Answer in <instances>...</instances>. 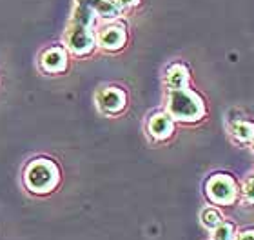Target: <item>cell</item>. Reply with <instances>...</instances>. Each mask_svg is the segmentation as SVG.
<instances>
[{
	"label": "cell",
	"instance_id": "cell-5",
	"mask_svg": "<svg viewBox=\"0 0 254 240\" xmlns=\"http://www.w3.org/2000/svg\"><path fill=\"white\" fill-rule=\"evenodd\" d=\"M96 104L104 113H120L126 107V93L118 87H104L96 95Z\"/></svg>",
	"mask_w": 254,
	"mask_h": 240
},
{
	"label": "cell",
	"instance_id": "cell-15",
	"mask_svg": "<svg viewBox=\"0 0 254 240\" xmlns=\"http://www.w3.org/2000/svg\"><path fill=\"white\" fill-rule=\"evenodd\" d=\"M115 4L120 7V9H129V7H136L140 4V0H115Z\"/></svg>",
	"mask_w": 254,
	"mask_h": 240
},
{
	"label": "cell",
	"instance_id": "cell-4",
	"mask_svg": "<svg viewBox=\"0 0 254 240\" xmlns=\"http://www.w3.org/2000/svg\"><path fill=\"white\" fill-rule=\"evenodd\" d=\"M65 44L67 48L73 51L74 55H87L93 51L96 44L95 33L93 29H87V27H78V26H71L69 24L67 33H65Z\"/></svg>",
	"mask_w": 254,
	"mask_h": 240
},
{
	"label": "cell",
	"instance_id": "cell-16",
	"mask_svg": "<svg viewBox=\"0 0 254 240\" xmlns=\"http://www.w3.org/2000/svg\"><path fill=\"white\" fill-rule=\"evenodd\" d=\"M234 240H254V230H245L238 235V239Z\"/></svg>",
	"mask_w": 254,
	"mask_h": 240
},
{
	"label": "cell",
	"instance_id": "cell-3",
	"mask_svg": "<svg viewBox=\"0 0 254 240\" xmlns=\"http://www.w3.org/2000/svg\"><path fill=\"white\" fill-rule=\"evenodd\" d=\"M207 198L218 206H231L236 202L238 186L233 176L229 175H212L205 184Z\"/></svg>",
	"mask_w": 254,
	"mask_h": 240
},
{
	"label": "cell",
	"instance_id": "cell-10",
	"mask_svg": "<svg viewBox=\"0 0 254 240\" xmlns=\"http://www.w3.org/2000/svg\"><path fill=\"white\" fill-rule=\"evenodd\" d=\"M80 2H85L91 9L95 11L96 15H100L102 18H106V20L118 18L120 13H122V9H120L115 2H111V0H80Z\"/></svg>",
	"mask_w": 254,
	"mask_h": 240
},
{
	"label": "cell",
	"instance_id": "cell-1",
	"mask_svg": "<svg viewBox=\"0 0 254 240\" xmlns=\"http://www.w3.org/2000/svg\"><path fill=\"white\" fill-rule=\"evenodd\" d=\"M167 115L178 122H198L200 118L205 117V104L200 95L187 87L169 89Z\"/></svg>",
	"mask_w": 254,
	"mask_h": 240
},
{
	"label": "cell",
	"instance_id": "cell-8",
	"mask_svg": "<svg viewBox=\"0 0 254 240\" xmlns=\"http://www.w3.org/2000/svg\"><path fill=\"white\" fill-rule=\"evenodd\" d=\"M127 40V35H126V29L120 26H109V27H104L98 35V44H100V48L107 49V51H117L120 49L126 44Z\"/></svg>",
	"mask_w": 254,
	"mask_h": 240
},
{
	"label": "cell",
	"instance_id": "cell-13",
	"mask_svg": "<svg viewBox=\"0 0 254 240\" xmlns=\"http://www.w3.org/2000/svg\"><path fill=\"white\" fill-rule=\"evenodd\" d=\"M234 226L229 222H222L212 230V240H234Z\"/></svg>",
	"mask_w": 254,
	"mask_h": 240
},
{
	"label": "cell",
	"instance_id": "cell-7",
	"mask_svg": "<svg viewBox=\"0 0 254 240\" xmlns=\"http://www.w3.org/2000/svg\"><path fill=\"white\" fill-rule=\"evenodd\" d=\"M147 129L151 137L156 140H165L173 135L175 129V120L167 115V113H154L153 117L149 118Z\"/></svg>",
	"mask_w": 254,
	"mask_h": 240
},
{
	"label": "cell",
	"instance_id": "cell-12",
	"mask_svg": "<svg viewBox=\"0 0 254 240\" xmlns=\"http://www.w3.org/2000/svg\"><path fill=\"white\" fill-rule=\"evenodd\" d=\"M223 222V217L222 213L214 208H205L201 211V224L205 226L207 230H214L218 224H222Z\"/></svg>",
	"mask_w": 254,
	"mask_h": 240
},
{
	"label": "cell",
	"instance_id": "cell-9",
	"mask_svg": "<svg viewBox=\"0 0 254 240\" xmlns=\"http://www.w3.org/2000/svg\"><path fill=\"white\" fill-rule=\"evenodd\" d=\"M189 82V71L184 64H173L169 66V70L165 73V84L169 89H182L187 87Z\"/></svg>",
	"mask_w": 254,
	"mask_h": 240
},
{
	"label": "cell",
	"instance_id": "cell-6",
	"mask_svg": "<svg viewBox=\"0 0 254 240\" xmlns=\"http://www.w3.org/2000/svg\"><path fill=\"white\" fill-rule=\"evenodd\" d=\"M40 66H42L44 71L48 73H62L67 68V55H65V49L59 48V46H53V48L46 49L40 57Z\"/></svg>",
	"mask_w": 254,
	"mask_h": 240
},
{
	"label": "cell",
	"instance_id": "cell-11",
	"mask_svg": "<svg viewBox=\"0 0 254 240\" xmlns=\"http://www.w3.org/2000/svg\"><path fill=\"white\" fill-rule=\"evenodd\" d=\"M231 133L236 140L240 142H251L254 139V124L245 122V120H238V122L231 124Z\"/></svg>",
	"mask_w": 254,
	"mask_h": 240
},
{
	"label": "cell",
	"instance_id": "cell-17",
	"mask_svg": "<svg viewBox=\"0 0 254 240\" xmlns=\"http://www.w3.org/2000/svg\"><path fill=\"white\" fill-rule=\"evenodd\" d=\"M251 148H253V153H254V139L251 140Z\"/></svg>",
	"mask_w": 254,
	"mask_h": 240
},
{
	"label": "cell",
	"instance_id": "cell-14",
	"mask_svg": "<svg viewBox=\"0 0 254 240\" xmlns=\"http://www.w3.org/2000/svg\"><path fill=\"white\" fill-rule=\"evenodd\" d=\"M242 193H244V198L247 200V202L254 204V176H251V178H247V180H245Z\"/></svg>",
	"mask_w": 254,
	"mask_h": 240
},
{
	"label": "cell",
	"instance_id": "cell-2",
	"mask_svg": "<svg viewBox=\"0 0 254 240\" xmlns=\"http://www.w3.org/2000/svg\"><path fill=\"white\" fill-rule=\"evenodd\" d=\"M24 182L29 191L33 193H49L59 184V169L48 159L33 160L26 167Z\"/></svg>",
	"mask_w": 254,
	"mask_h": 240
}]
</instances>
